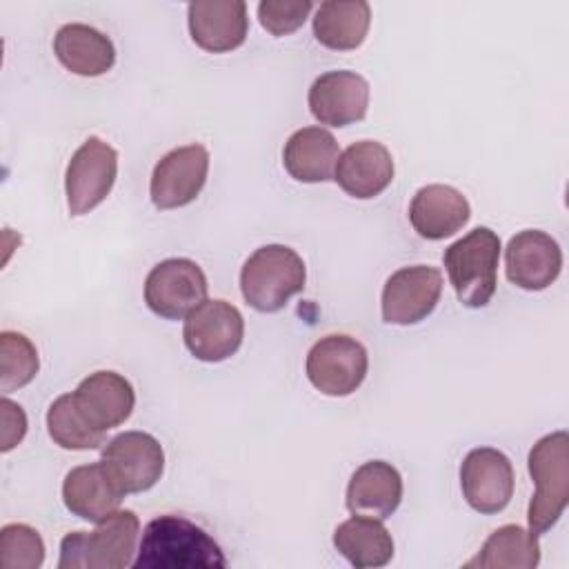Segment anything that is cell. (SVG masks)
Listing matches in <instances>:
<instances>
[{
  "label": "cell",
  "instance_id": "6da1fadb",
  "mask_svg": "<svg viewBox=\"0 0 569 569\" xmlns=\"http://www.w3.org/2000/svg\"><path fill=\"white\" fill-rule=\"evenodd\" d=\"M136 569H222L227 558L220 545L196 522L164 513L147 522Z\"/></svg>",
  "mask_w": 569,
  "mask_h": 569
},
{
  "label": "cell",
  "instance_id": "7a4b0ae2",
  "mask_svg": "<svg viewBox=\"0 0 569 569\" xmlns=\"http://www.w3.org/2000/svg\"><path fill=\"white\" fill-rule=\"evenodd\" d=\"M140 520L116 509L93 531H71L60 542V569H122L133 565Z\"/></svg>",
  "mask_w": 569,
  "mask_h": 569
},
{
  "label": "cell",
  "instance_id": "3957f363",
  "mask_svg": "<svg viewBox=\"0 0 569 569\" xmlns=\"http://www.w3.org/2000/svg\"><path fill=\"white\" fill-rule=\"evenodd\" d=\"M500 238L489 227H476L442 253L458 302L469 309L487 307L498 284Z\"/></svg>",
  "mask_w": 569,
  "mask_h": 569
},
{
  "label": "cell",
  "instance_id": "277c9868",
  "mask_svg": "<svg viewBox=\"0 0 569 569\" xmlns=\"http://www.w3.org/2000/svg\"><path fill=\"white\" fill-rule=\"evenodd\" d=\"M305 262L291 247L264 244L244 260L240 291L256 311L276 313L305 289Z\"/></svg>",
  "mask_w": 569,
  "mask_h": 569
},
{
  "label": "cell",
  "instance_id": "5b68a950",
  "mask_svg": "<svg viewBox=\"0 0 569 569\" xmlns=\"http://www.w3.org/2000/svg\"><path fill=\"white\" fill-rule=\"evenodd\" d=\"M529 476L536 485L527 509L529 531L540 536L549 531L567 509L569 500V436L553 431L542 436L527 458Z\"/></svg>",
  "mask_w": 569,
  "mask_h": 569
},
{
  "label": "cell",
  "instance_id": "8992f818",
  "mask_svg": "<svg viewBox=\"0 0 569 569\" xmlns=\"http://www.w3.org/2000/svg\"><path fill=\"white\" fill-rule=\"evenodd\" d=\"M307 378L325 396L342 398L353 393L369 369V356L362 342L345 333L320 338L307 353Z\"/></svg>",
  "mask_w": 569,
  "mask_h": 569
},
{
  "label": "cell",
  "instance_id": "52a82bcc",
  "mask_svg": "<svg viewBox=\"0 0 569 569\" xmlns=\"http://www.w3.org/2000/svg\"><path fill=\"white\" fill-rule=\"evenodd\" d=\"M207 276L189 258H167L158 262L144 280L147 307L167 320H182L207 300Z\"/></svg>",
  "mask_w": 569,
  "mask_h": 569
},
{
  "label": "cell",
  "instance_id": "ba28073f",
  "mask_svg": "<svg viewBox=\"0 0 569 569\" xmlns=\"http://www.w3.org/2000/svg\"><path fill=\"white\" fill-rule=\"evenodd\" d=\"M118 176V151L89 136L71 156L64 173L67 207L71 216H84L96 209L113 189Z\"/></svg>",
  "mask_w": 569,
  "mask_h": 569
},
{
  "label": "cell",
  "instance_id": "9c48e42d",
  "mask_svg": "<svg viewBox=\"0 0 569 569\" xmlns=\"http://www.w3.org/2000/svg\"><path fill=\"white\" fill-rule=\"evenodd\" d=\"M182 338L193 358L202 362H222L242 345V313L227 300H204L184 318Z\"/></svg>",
  "mask_w": 569,
  "mask_h": 569
},
{
  "label": "cell",
  "instance_id": "30bf717a",
  "mask_svg": "<svg viewBox=\"0 0 569 569\" xmlns=\"http://www.w3.org/2000/svg\"><path fill=\"white\" fill-rule=\"evenodd\" d=\"M100 460L124 493L151 489L164 471L162 445L147 431H122L113 436L104 445Z\"/></svg>",
  "mask_w": 569,
  "mask_h": 569
},
{
  "label": "cell",
  "instance_id": "8fae6325",
  "mask_svg": "<svg viewBox=\"0 0 569 569\" xmlns=\"http://www.w3.org/2000/svg\"><path fill=\"white\" fill-rule=\"evenodd\" d=\"M442 273L429 264H411L393 271L382 287V320L387 325H416L438 305Z\"/></svg>",
  "mask_w": 569,
  "mask_h": 569
},
{
  "label": "cell",
  "instance_id": "7c38bea8",
  "mask_svg": "<svg viewBox=\"0 0 569 569\" xmlns=\"http://www.w3.org/2000/svg\"><path fill=\"white\" fill-rule=\"evenodd\" d=\"M209 173L204 144H184L164 153L151 173L149 193L158 209H178L198 198Z\"/></svg>",
  "mask_w": 569,
  "mask_h": 569
},
{
  "label": "cell",
  "instance_id": "4fadbf2b",
  "mask_svg": "<svg viewBox=\"0 0 569 569\" xmlns=\"http://www.w3.org/2000/svg\"><path fill=\"white\" fill-rule=\"evenodd\" d=\"M511 460L493 447L471 449L460 465V489L467 505L478 513L502 511L513 496Z\"/></svg>",
  "mask_w": 569,
  "mask_h": 569
},
{
  "label": "cell",
  "instance_id": "5bb4252c",
  "mask_svg": "<svg viewBox=\"0 0 569 569\" xmlns=\"http://www.w3.org/2000/svg\"><path fill=\"white\" fill-rule=\"evenodd\" d=\"M71 400L93 431L107 433L131 416L136 391L124 376L102 369L89 373L76 391H71Z\"/></svg>",
  "mask_w": 569,
  "mask_h": 569
},
{
  "label": "cell",
  "instance_id": "9a60e30c",
  "mask_svg": "<svg viewBox=\"0 0 569 569\" xmlns=\"http://www.w3.org/2000/svg\"><path fill=\"white\" fill-rule=\"evenodd\" d=\"M562 269L560 244L540 229L518 231L505 249L507 280L525 291H542Z\"/></svg>",
  "mask_w": 569,
  "mask_h": 569
},
{
  "label": "cell",
  "instance_id": "2e32d148",
  "mask_svg": "<svg viewBox=\"0 0 569 569\" xmlns=\"http://www.w3.org/2000/svg\"><path fill=\"white\" fill-rule=\"evenodd\" d=\"M309 111L320 124L347 127L360 122L369 107V82L349 69L327 71L309 87Z\"/></svg>",
  "mask_w": 569,
  "mask_h": 569
},
{
  "label": "cell",
  "instance_id": "e0dca14e",
  "mask_svg": "<svg viewBox=\"0 0 569 569\" xmlns=\"http://www.w3.org/2000/svg\"><path fill=\"white\" fill-rule=\"evenodd\" d=\"M191 40L209 53H227L247 40L249 18L242 0H200L187 7Z\"/></svg>",
  "mask_w": 569,
  "mask_h": 569
},
{
  "label": "cell",
  "instance_id": "ac0fdd59",
  "mask_svg": "<svg viewBox=\"0 0 569 569\" xmlns=\"http://www.w3.org/2000/svg\"><path fill=\"white\" fill-rule=\"evenodd\" d=\"M393 173L391 151L378 140H360L340 153L333 180L347 196L369 200L391 184Z\"/></svg>",
  "mask_w": 569,
  "mask_h": 569
},
{
  "label": "cell",
  "instance_id": "d6986e66",
  "mask_svg": "<svg viewBox=\"0 0 569 569\" xmlns=\"http://www.w3.org/2000/svg\"><path fill=\"white\" fill-rule=\"evenodd\" d=\"M124 496L127 493L111 478L102 460L73 467L62 482L64 507L89 522H100L120 509Z\"/></svg>",
  "mask_w": 569,
  "mask_h": 569
},
{
  "label": "cell",
  "instance_id": "ffe728a7",
  "mask_svg": "<svg viewBox=\"0 0 569 569\" xmlns=\"http://www.w3.org/2000/svg\"><path fill=\"white\" fill-rule=\"evenodd\" d=\"M471 216L469 200L449 184H427L409 204V222L420 238L445 240L460 231Z\"/></svg>",
  "mask_w": 569,
  "mask_h": 569
},
{
  "label": "cell",
  "instance_id": "44dd1931",
  "mask_svg": "<svg viewBox=\"0 0 569 569\" xmlns=\"http://www.w3.org/2000/svg\"><path fill=\"white\" fill-rule=\"evenodd\" d=\"M402 500V476L385 460H369L360 465L347 485V509L358 516L378 520L389 518Z\"/></svg>",
  "mask_w": 569,
  "mask_h": 569
},
{
  "label": "cell",
  "instance_id": "7402d4cb",
  "mask_svg": "<svg viewBox=\"0 0 569 569\" xmlns=\"http://www.w3.org/2000/svg\"><path fill=\"white\" fill-rule=\"evenodd\" d=\"M53 53L67 71L82 78L102 76L116 62L111 38L82 22H69L56 31Z\"/></svg>",
  "mask_w": 569,
  "mask_h": 569
},
{
  "label": "cell",
  "instance_id": "603a6c76",
  "mask_svg": "<svg viewBox=\"0 0 569 569\" xmlns=\"http://www.w3.org/2000/svg\"><path fill=\"white\" fill-rule=\"evenodd\" d=\"M338 158V142L322 127H302L293 131L282 149V164L298 182L331 180Z\"/></svg>",
  "mask_w": 569,
  "mask_h": 569
},
{
  "label": "cell",
  "instance_id": "cb8c5ba5",
  "mask_svg": "<svg viewBox=\"0 0 569 569\" xmlns=\"http://www.w3.org/2000/svg\"><path fill=\"white\" fill-rule=\"evenodd\" d=\"M333 547L356 569L385 567L393 558V538L382 520L353 513L333 531Z\"/></svg>",
  "mask_w": 569,
  "mask_h": 569
},
{
  "label": "cell",
  "instance_id": "d4e9b609",
  "mask_svg": "<svg viewBox=\"0 0 569 569\" xmlns=\"http://www.w3.org/2000/svg\"><path fill=\"white\" fill-rule=\"evenodd\" d=\"M371 9L365 0H327L316 9L313 36L333 51L358 49L369 31Z\"/></svg>",
  "mask_w": 569,
  "mask_h": 569
},
{
  "label": "cell",
  "instance_id": "484cf974",
  "mask_svg": "<svg viewBox=\"0 0 569 569\" xmlns=\"http://www.w3.org/2000/svg\"><path fill=\"white\" fill-rule=\"evenodd\" d=\"M540 562L538 536L520 525L498 527L467 567L480 569H533Z\"/></svg>",
  "mask_w": 569,
  "mask_h": 569
},
{
  "label": "cell",
  "instance_id": "4316f807",
  "mask_svg": "<svg viewBox=\"0 0 569 569\" xmlns=\"http://www.w3.org/2000/svg\"><path fill=\"white\" fill-rule=\"evenodd\" d=\"M47 431L51 440L69 451L96 449L104 442V433L93 431L78 413L71 393L58 396L47 409Z\"/></svg>",
  "mask_w": 569,
  "mask_h": 569
},
{
  "label": "cell",
  "instance_id": "83f0119b",
  "mask_svg": "<svg viewBox=\"0 0 569 569\" xmlns=\"http://www.w3.org/2000/svg\"><path fill=\"white\" fill-rule=\"evenodd\" d=\"M40 369L33 342L18 331L0 333V389L2 393L29 385Z\"/></svg>",
  "mask_w": 569,
  "mask_h": 569
},
{
  "label": "cell",
  "instance_id": "f1b7e54d",
  "mask_svg": "<svg viewBox=\"0 0 569 569\" xmlns=\"http://www.w3.org/2000/svg\"><path fill=\"white\" fill-rule=\"evenodd\" d=\"M0 562L4 569H38L44 562L40 533L24 522L4 525L0 529Z\"/></svg>",
  "mask_w": 569,
  "mask_h": 569
},
{
  "label": "cell",
  "instance_id": "f546056e",
  "mask_svg": "<svg viewBox=\"0 0 569 569\" xmlns=\"http://www.w3.org/2000/svg\"><path fill=\"white\" fill-rule=\"evenodd\" d=\"M311 9V0H262L258 4V20L269 33L287 36L305 24Z\"/></svg>",
  "mask_w": 569,
  "mask_h": 569
},
{
  "label": "cell",
  "instance_id": "4dcf8cb0",
  "mask_svg": "<svg viewBox=\"0 0 569 569\" xmlns=\"http://www.w3.org/2000/svg\"><path fill=\"white\" fill-rule=\"evenodd\" d=\"M0 407H2V445H0V449H2V453H7L24 438L27 416H24L22 407L9 398H2Z\"/></svg>",
  "mask_w": 569,
  "mask_h": 569
}]
</instances>
